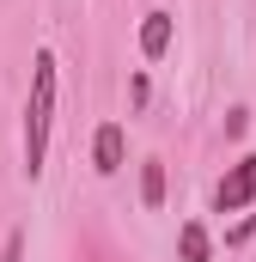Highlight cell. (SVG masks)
<instances>
[{"instance_id": "7", "label": "cell", "mask_w": 256, "mask_h": 262, "mask_svg": "<svg viewBox=\"0 0 256 262\" xmlns=\"http://www.w3.org/2000/svg\"><path fill=\"white\" fill-rule=\"evenodd\" d=\"M0 262H25V232H6V244H0Z\"/></svg>"}, {"instance_id": "6", "label": "cell", "mask_w": 256, "mask_h": 262, "mask_svg": "<svg viewBox=\"0 0 256 262\" xmlns=\"http://www.w3.org/2000/svg\"><path fill=\"white\" fill-rule=\"evenodd\" d=\"M140 201H146V207H165V165H159V159L140 165Z\"/></svg>"}, {"instance_id": "1", "label": "cell", "mask_w": 256, "mask_h": 262, "mask_svg": "<svg viewBox=\"0 0 256 262\" xmlns=\"http://www.w3.org/2000/svg\"><path fill=\"white\" fill-rule=\"evenodd\" d=\"M55 92H61V61H55V49H37V61H31V98H25V171L31 177H43V159H49Z\"/></svg>"}, {"instance_id": "5", "label": "cell", "mask_w": 256, "mask_h": 262, "mask_svg": "<svg viewBox=\"0 0 256 262\" xmlns=\"http://www.w3.org/2000/svg\"><path fill=\"white\" fill-rule=\"evenodd\" d=\"M165 49H171V12H146V25H140V55L159 61Z\"/></svg>"}, {"instance_id": "4", "label": "cell", "mask_w": 256, "mask_h": 262, "mask_svg": "<svg viewBox=\"0 0 256 262\" xmlns=\"http://www.w3.org/2000/svg\"><path fill=\"white\" fill-rule=\"evenodd\" d=\"M177 256H183V262H207V256H214V238H207L201 220H183V226H177Z\"/></svg>"}, {"instance_id": "3", "label": "cell", "mask_w": 256, "mask_h": 262, "mask_svg": "<svg viewBox=\"0 0 256 262\" xmlns=\"http://www.w3.org/2000/svg\"><path fill=\"white\" fill-rule=\"evenodd\" d=\"M122 146H128L122 122H104V128L92 134V165H98L104 177H116V171H122Z\"/></svg>"}, {"instance_id": "2", "label": "cell", "mask_w": 256, "mask_h": 262, "mask_svg": "<svg viewBox=\"0 0 256 262\" xmlns=\"http://www.w3.org/2000/svg\"><path fill=\"white\" fill-rule=\"evenodd\" d=\"M250 201H256V152H244L238 165H226V177L214 189V207L220 213H244Z\"/></svg>"}]
</instances>
